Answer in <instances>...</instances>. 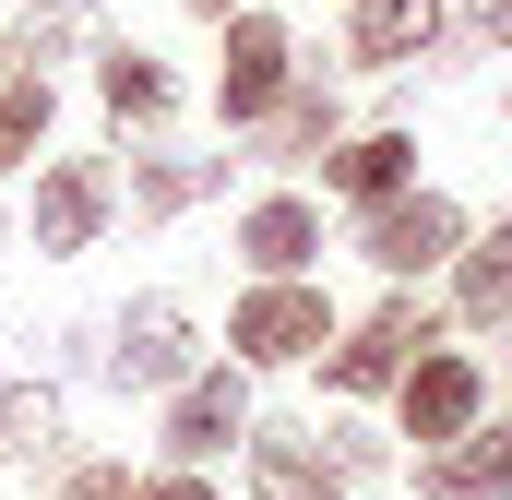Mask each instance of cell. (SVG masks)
<instances>
[{
	"instance_id": "1",
	"label": "cell",
	"mask_w": 512,
	"mask_h": 500,
	"mask_svg": "<svg viewBox=\"0 0 512 500\" xmlns=\"http://www.w3.org/2000/svg\"><path fill=\"white\" fill-rule=\"evenodd\" d=\"M441 322H453V310H429L417 286H382V310H358V322L322 346V393H334V405H382L393 381L441 346Z\"/></svg>"
},
{
	"instance_id": "2",
	"label": "cell",
	"mask_w": 512,
	"mask_h": 500,
	"mask_svg": "<svg viewBox=\"0 0 512 500\" xmlns=\"http://www.w3.org/2000/svg\"><path fill=\"white\" fill-rule=\"evenodd\" d=\"M334 334H346V322H334L322 274H251L239 310H227V358H239V370H310Z\"/></svg>"
},
{
	"instance_id": "3",
	"label": "cell",
	"mask_w": 512,
	"mask_h": 500,
	"mask_svg": "<svg viewBox=\"0 0 512 500\" xmlns=\"http://www.w3.org/2000/svg\"><path fill=\"white\" fill-rule=\"evenodd\" d=\"M477 239V215L453 203V191H393L382 215H358V262L382 274V286H429V274H453V250Z\"/></svg>"
},
{
	"instance_id": "4",
	"label": "cell",
	"mask_w": 512,
	"mask_h": 500,
	"mask_svg": "<svg viewBox=\"0 0 512 500\" xmlns=\"http://www.w3.org/2000/svg\"><path fill=\"white\" fill-rule=\"evenodd\" d=\"M477 417H489V358H477V346H453V334H441V346H429L417 370L393 381V429H405L417 453H441V441H465Z\"/></svg>"
},
{
	"instance_id": "5",
	"label": "cell",
	"mask_w": 512,
	"mask_h": 500,
	"mask_svg": "<svg viewBox=\"0 0 512 500\" xmlns=\"http://www.w3.org/2000/svg\"><path fill=\"white\" fill-rule=\"evenodd\" d=\"M298 84V36L274 12H227V60H215V120L227 131H262Z\"/></svg>"
},
{
	"instance_id": "6",
	"label": "cell",
	"mask_w": 512,
	"mask_h": 500,
	"mask_svg": "<svg viewBox=\"0 0 512 500\" xmlns=\"http://www.w3.org/2000/svg\"><path fill=\"white\" fill-rule=\"evenodd\" d=\"M262 417H251V370L239 358H203V370L167 393V465H215V453H239Z\"/></svg>"
},
{
	"instance_id": "7",
	"label": "cell",
	"mask_w": 512,
	"mask_h": 500,
	"mask_svg": "<svg viewBox=\"0 0 512 500\" xmlns=\"http://www.w3.org/2000/svg\"><path fill=\"white\" fill-rule=\"evenodd\" d=\"M203 370V334H191V298H131L120 310V346H108V381L120 393H179V381Z\"/></svg>"
},
{
	"instance_id": "8",
	"label": "cell",
	"mask_w": 512,
	"mask_h": 500,
	"mask_svg": "<svg viewBox=\"0 0 512 500\" xmlns=\"http://www.w3.org/2000/svg\"><path fill=\"white\" fill-rule=\"evenodd\" d=\"M108 215H120V191H108L96 155H48V167H36V250H48V262L96 250V239H108Z\"/></svg>"
},
{
	"instance_id": "9",
	"label": "cell",
	"mask_w": 512,
	"mask_h": 500,
	"mask_svg": "<svg viewBox=\"0 0 512 500\" xmlns=\"http://www.w3.org/2000/svg\"><path fill=\"white\" fill-rule=\"evenodd\" d=\"M429 48H453V0H346V60L358 72H417Z\"/></svg>"
},
{
	"instance_id": "10",
	"label": "cell",
	"mask_w": 512,
	"mask_h": 500,
	"mask_svg": "<svg viewBox=\"0 0 512 500\" xmlns=\"http://www.w3.org/2000/svg\"><path fill=\"white\" fill-rule=\"evenodd\" d=\"M441 310H453V334H512V215H489L477 239L453 250Z\"/></svg>"
},
{
	"instance_id": "11",
	"label": "cell",
	"mask_w": 512,
	"mask_h": 500,
	"mask_svg": "<svg viewBox=\"0 0 512 500\" xmlns=\"http://www.w3.org/2000/svg\"><path fill=\"white\" fill-rule=\"evenodd\" d=\"M417 500H512V405H489L465 441L417 453Z\"/></svg>"
},
{
	"instance_id": "12",
	"label": "cell",
	"mask_w": 512,
	"mask_h": 500,
	"mask_svg": "<svg viewBox=\"0 0 512 500\" xmlns=\"http://www.w3.org/2000/svg\"><path fill=\"white\" fill-rule=\"evenodd\" d=\"M322 191H334V203H358V215H382L393 191H417V131H346V143H334V155H322Z\"/></svg>"
},
{
	"instance_id": "13",
	"label": "cell",
	"mask_w": 512,
	"mask_h": 500,
	"mask_svg": "<svg viewBox=\"0 0 512 500\" xmlns=\"http://www.w3.org/2000/svg\"><path fill=\"white\" fill-rule=\"evenodd\" d=\"M251 143H262V167H322V155L346 143V96H334L322 72H298V84H286V108H274Z\"/></svg>"
},
{
	"instance_id": "14",
	"label": "cell",
	"mask_w": 512,
	"mask_h": 500,
	"mask_svg": "<svg viewBox=\"0 0 512 500\" xmlns=\"http://www.w3.org/2000/svg\"><path fill=\"white\" fill-rule=\"evenodd\" d=\"M239 262L251 274H310L322 262V203L310 191H262L251 215H239Z\"/></svg>"
},
{
	"instance_id": "15",
	"label": "cell",
	"mask_w": 512,
	"mask_h": 500,
	"mask_svg": "<svg viewBox=\"0 0 512 500\" xmlns=\"http://www.w3.org/2000/svg\"><path fill=\"white\" fill-rule=\"evenodd\" d=\"M96 96H108V120H120V131H155L167 108H179V84H167L155 48H96Z\"/></svg>"
},
{
	"instance_id": "16",
	"label": "cell",
	"mask_w": 512,
	"mask_h": 500,
	"mask_svg": "<svg viewBox=\"0 0 512 500\" xmlns=\"http://www.w3.org/2000/svg\"><path fill=\"white\" fill-rule=\"evenodd\" d=\"M203 191H227V155H143L131 167V203L143 215H191Z\"/></svg>"
},
{
	"instance_id": "17",
	"label": "cell",
	"mask_w": 512,
	"mask_h": 500,
	"mask_svg": "<svg viewBox=\"0 0 512 500\" xmlns=\"http://www.w3.org/2000/svg\"><path fill=\"white\" fill-rule=\"evenodd\" d=\"M48 441H60V393L48 381H0V465H24Z\"/></svg>"
},
{
	"instance_id": "18",
	"label": "cell",
	"mask_w": 512,
	"mask_h": 500,
	"mask_svg": "<svg viewBox=\"0 0 512 500\" xmlns=\"http://www.w3.org/2000/svg\"><path fill=\"white\" fill-rule=\"evenodd\" d=\"M36 143H48V72H12V84H0V179H12Z\"/></svg>"
},
{
	"instance_id": "19",
	"label": "cell",
	"mask_w": 512,
	"mask_h": 500,
	"mask_svg": "<svg viewBox=\"0 0 512 500\" xmlns=\"http://www.w3.org/2000/svg\"><path fill=\"white\" fill-rule=\"evenodd\" d=\"M84 36V12H24V36H12V60H60Z\"/></svg>"
},
{
	"instance_id": "20",
	"label": "cell",
	"mask_w": 512,
	"mask_h": 500,
	"mask_svg": "<svg viewBox=\"0 0 512 500\" xmlns=\"http://www.w3.org/2000/svg\"><path fill=\"white\" fill-rule=\"evenodd\" d=\"M131 500H215L203 465H167V477H131Z\"/></svg>"
},
{
	"instance_id": "21",
	"label": "cell",
	"mask_w": 512,
	"mask_h": 500,
	"mask_svg": "<svg viewBox=\"0 0 512 500\" xmlns=\"http://www.w3.org/2000/svg\"><path fill=\"white\" fill-rule=\"evenodd\" d=\"M60 500H131V465H72V489Z\"/></svg>"
},
{
	"instance_id": "22",
	"label": "cell",
	"mask_w": 512,
	"mask_h": 500,
	"mask_svg": "<svg viewBox=\"0 0 512 500\" xmlns=\"http://www.w3.org/2000/svg\"><path fill=\"white\" fill-rule=\"evenodd\" d=\"M465 24H477V36H489V48L512 60V0H465Z\"/></svg>"
},
{
	"instance_id": "23",
	"label": "cell",
	"mask_w": 512,
	"mask_h": 500,
	"mask_svg": "<svg viewBox=\"0 0 512 500\" xmlns=\"http://www.w3.org/2000/svg\"><path fill=\"white\" fill-rule=\"evenodd\" d=\"M191 12H203V24H227V12H251V0H191Z\"/></svg>"
},
{
	"instance_id": "24",
	"label": "cell",
	"mask_w": 512,
	"mask_h": 500,
	"mask_svg": "<svg viewBox=\"0 0 512 500\" xmlns=\"http://www.w3.org/2000/svg\"><path fill=\"white\" fill-rule=\"evenodd\" d=\"M48 12H84V0H48Z\"/></svg>"
},
{
	"instance_id": "25",
	"label": "cell",
	"mask_w": 512,
	"mask_h": 500,
	"mask_svg": "<svg viewBox=\"0 0 512 500\" xmlns=\"http://www.w3.org/2000/svg\"><path fill=\"white\" fill-rule=\"evenodd\" d=\"M501 131H512V96H501Z\"/></svg>"
},
{
	"instance_id": "26",
	"label": "cell",
	"mask_w": 512,
	"mask_h": 500,
	"mask_svg": "<svg viewBox=\"0 0 512 500\" xmlns=\"http://www.w3.org/2000/svg\"><path fill=\"white\" fill-rule=\"evenodd\" d=\"M322 500H346V489H322Z\"/></svg>"
},
{
	"instance_id": "27",
	"label": "cell",
	"mask_w": 512,
	"mask_h": 500,
	"mask_svg": "<svg viewBox=\"0 0 512 500\" xmlns=\"http://www.w3.org/2000/svg\"><path fill=\"white\" fill-rule=\"evenodd\" d=\"M501 381H512V358H501Z\"/></svg>"
}]
</instances>
